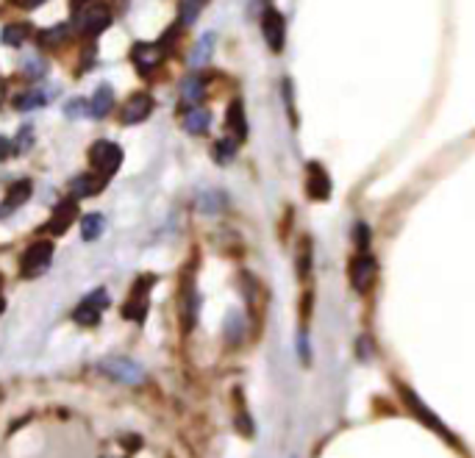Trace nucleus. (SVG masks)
I'll use <instances>...</instances> for the list:
<instances>
[{"instance_id": "nucleus-1", "label": "nucleus", "mask_w": 475, "mask_h": 458, "mask_svg": "<svg viewBox=\"0 0 475 458\" xmlns=\"http://www.w3.org/2000/svg\"><path fill=\"white\" fill-rule=\"evenodd\" d=\"M73 23L81 34L98 37L111 26V12L103 0H73Z\"/></svg>"}, {"instance_id": "nucleus-2", "label": "nucleus", "mask_w": 475, "mask_h": 458, "mask_svg": "<svg viewBox=\"0 0 475 458\" xmlns=\"http://www.w3.org/2000/svg\"><path fill=\"white\" fill-rule=\"evenodd\" d=\"M89 164H92V170L98 175L106 178V175L117 172V167L123 164V147L109 142V139H100V142H95L89 147Z\"/></svg>"}, {"instance_id": "nucleus-3", "label": "nucleus", "mask_w": 475, "mask_h": 458, "mask_svg": "<svg viewBox=\"0 0 475 458\" xmlns=\"http://www.w3.org/2000/svg\"><path fill=\"white\" fill-rule=\"evenodd\" d=\"M100 369H103L109 378H114V381H120V383H125V386H139V383L145 381V369H142L136 361L125 358V356H106V358L100 361Z\"/></svg>"}, {"instance_id": "nucleus-4", "label": "nucleus", "mask_w": 475, "mask_h": 458, "mask_svg": "<svg viewBox=\"0 0 475 458\" xmlns=\"http://www.w3.org/2000/svg\"><path fill=\"white\" fill-rule=\"evenodd\" d=\"M375 273H378V267H375L370 250L367 253L359 250L356 256H350V262H348V278H350V286L356 292H367L373 286V281H375Z\"/></svg>"}, {"instance_id": "nucleus-5", "label": "nucleus", "mask_w": 475, "mask_h": 458, "mask_svg": "<svg viewBox=\"0 0 475 458\" xmlns=\"http://www.w3.org/2000/svg\"><path fill=\"white\" fill-rule=\"evenodd\" d=\"M51 259H53V245H51L48 239H39V242L28 245V250L23 253V259H20V273L28 275V278H34V275H39V273L48 270Z\"/></svg>"}, {"instance_id": "nucleus-6", "label": "nucleus", "mask_w": 475, "mask_h": 458, "mask_svg": "<svg viewBox=\"0 0 475 458\" xmlns=\"http://www.w3.org/2000/svg\"><path fill=\"white\" fill-rule=\"evenodd\" d=\"M103 309H109V295H106V289H95V292L87 295V297L81 300V306L73 311V320H75L78 325H84V328H92V325L100 322Z\"/></svg>"}, {"instance_id": "nucleus-7", "label": "nucleus", "mask_w": 475, "mask_h": 458, "mask_svg": "<svg viewBox=\"0 0 475 458\" xmlns=\"http://www.w3.org/2000/svg\"><path fill=\"white\" fill-rule=\"evenodd\" d=\"M262 34H265V42L270 45L273 53H281L284 51V42H287V23H284V15L278 9H265L262 15Z\"/></svg>"}, {"instance_id": "nucleus-8", "label": "nucleus", "mask_w": 475, "mask_h": 458, "mask_svg": "<svg viewBox=\"0 0 475 458\" xmlns=\"http://www.w3.org/2000/svg\"><path fill=\"white\" fill-rule=\"evenodd\" d=\"M164 56H167V51L161 48V42H156V45L153 42H136L131 48V62L142 75H150L164 62Z\"/></svg>"}, {"instance_id": "nucleus-9", "label": "nucleus", "mask_w": 475, "mask_h": 458, "mask_svg": "<svg viewBox=\"0 0 475 458\" xmlns=\"http://www.w3.org/2000/svg\"><path fill=\"white\" fill-rule=\"evenodd\" d=\"M306 194L312 200H317V203L331 197V178H328V170L320 161H312L306 167Z\"/></svg>"}, {"instance_id": "nucleus-10", "label": "nucleus", "mask_w": 475, "mask_h": 458, "mask_svg": "<svg viewBox=\"0 0 475 458\" xmlns=\"http://www.w3.org/2000/svg\"><path fill=\"white\" fill-rule=\"evenodd\" d=\"M156 278L153 275H147V278H142V281H136V286H134V292H131V300L125 303V309H123V317L125 320H134V322H145V314H147V286L153 284Z\"/></svg>"}, {"instance_id": "nucleus-11", "label": "nucleus", "mask_w": 475, "mask_h": 458, "mask_svg": "<svg viewBox=\"0 0 475 458\" xmlns=\"http://www.w3.org/2000/svg\"><path fill=\"white\" fill-rule=\"evenodd\" d=\"M153 111V98L147 92H136L128 98V103L123 106V122L125 125H136L142 120H147Z\"/></svg>"}, {"instance_id": "nucleus-12", "label": "nucleus", "mask_w": 475, "mask_h": 458, "mask_svg": "<svg viewBox=\"0 0 475 458\" xmlns=\"http://www.w3.org/2000/svg\"><path fill=\"white\" fill-rule=\"evenodd\" d=\"M75 217H78V203H75V200H62V203L53 208V214H51L48 231H51L53 237L64 234L67 228L73 225V219H75Z\"/></svg>"}, {"instance_id": "nucleus-13", "label": "nucleus", "mask_w": 475, "mask_h": 458, "mask_svg": "<svg viewBox=\"0 0 475 458\" xmlns=\"http://www.w3.org/2000/svg\"><path fill=\"white\" fill-rule=\"evenodd\" d=\"M53 98H56V89H53V86H51V89L37 86V89H28V92L17 95L15 106H17V111H31V109H42V106H48Z\"/></svg>"}, {"instance_id": "nucleus-14", "label": "nucleus", "mask_w": 475, "mask_h": 458, "mask_svg": "<svg viewBox=\"0 0 475 458\" xmlns=\"http://www.w3.org/2000/svg\"><path fill=\"white\" fill-rule=\"evenodd\" d=\"M225 122H228V131L233 134V139H236V142H245V139H248V120H245L242 100H231Z\"/></svg>"}, {"instance_id": "nucleus-15", "label": "nucleus", "mask_w": 475, "mask_h": 458, "mask_svg": "<svg viewBox=\"0 0 475 458\" xmlns=\"http://www.w3.org/2000/svg\"><path fill=\"white\" fill-rule=\"evenodd\" d=\"M103 186H106L103 175H75L70 181V194L73 197H89V194L103 192Z\"/></svg>"}, {"instance_id": "nucleus-16", "label": "nucleus", "mask_w": 475, "mask_h": 458, "mask_svg": "<svg viewBox=\"0 0 475 458\" xmlns=\"http://www.w3.org/2000/svg\"><path fill=\"white\" fill-rule=\"evenodd\" d=\"M214 42H217V37H214V34H203V37L197 39V45H195V48H192V53H189V67H192V70H200V67H206V64L211 62Z\"/></svg>"}, {"instance_id": "nucleus-17", "label": "nucleus", "mask_w": 475, "mask_h": 458, "mask_svg": "<svg viewBox=\"0 0 475 458\" xmlns=\"http://www.w3.org/2000/svg\"><path fill=\"white\" fill-rule=\"evenodd\" d=\"M203 95H206V89H203V81H200V78L189 75V78H183V81H181V92H178V100H181V106H183V109L200 106Z\"/></svg>"}, {"instance_id": "nucleus-18", "label": "nucleus", "mask_w": 475, "mask_h": 458, "mask_svg": "<svg viewBox=\"0 0 475 458\" xmlns=\"http://www.w3.org/2000/svg\"><path fill=\"white\" fill-rule=\"evenodd\" d=\"M111 106H114V89H111L109 84H100L98 92H95L92 100H89V114H92L95 120H103V117L111 111Z\"/></svg>"}, {"instance_id": "nucleus-19", "label": "nucleus", "mask_w": 475, "mask_h": 458, "mask_svg": "<svg viewBox=\"0 0 475 458\" xmlns=\"http://www.w3.org/2000/svg\"><path fill=\"white\" fill-rule=\"evenodd\" d=\"M208 125H211V111H208V109H203V106L186 109V114H183V128H186L189 134H206Z\"/></svg>"}, {"instance_id": "nucleus-20", "label": "nucleus", "mask_w": 475, "mask_h": 458, "mask_svg": "<svg viewBox=\"0 0 475 458\" xmlns=\"http://www.w3.org/2000/svg\"><path fill=\"white\" fill-rule=\"evenodd\" d=\"M403 400L409 403V408H414V411L420 414L417 419H422V422H425L428 428H433V430H439L442 436H447V441H453V439H450V433H447V430L442 428V422H439V419H436V416H433V414H431V411H428V408H425V405H422V403L417 400V394H414V392H409V389H403Z\"/></svg>"}, {"instance_id": "nucleus-21", "label": "nucleus", "mask_w": 475, "mask_h": 458, "mask_svg": "<svg viewBox=\"0 0 475 458\" xmlns=\"http://www.w3.org/2000/svg\"><path fill=\"white\" fill-rule=\"evenodd\" d=\"M70 37H73V26L70 23H56L53 28L39 34V42H42V48H62V45H67Z\"/></svg>"}, {"instance_id": "nucleus-22", "label": "nucleus", "mask_w": 475, "mask_h": 458, "mask_svg": "<svg viewBox=\"0 0 475 458\" xmlns=\"http://www.w3.org/2000/svg\"><path fill=\"white\" fill-rule=\"evenodd\" d=\"M31 192H34V183H31L28 178L15 181V183L9 186V192H6V208H3V211H12V208L23 205V203L31 197Z\"/></svg>"}, {"instance_id": "nucleus-23", "label": "nucleus", "mask_w": 475, "mask_h": 458, "mask_svg": "<svg viewBox=\"0 0 475 458\" xmlns=\"http://www.w3.org/2000/svg\"><path fill=\"white\" fill-rule=\"evenodd\" d=\"M28 37H31L28 23H9L3 31H0V39H3V45H9V48H20Z\"/></svg>"}, {"instance_id": "nucleus-24", "label": "nucleus", "mask_w": 475, "mask_h": 458, "mask_svg": "<svg viewBox=\"0 0 475 458\" xmlns=\"http://www.w3.org/2000/svg\"><path fill=\"white\" fill-rule=\"evenodd\" d=\"M103 228H106V219H103V214L92 211V214H87V217L81 219V237H84L87 242H95V239L103 234Z\"/></svg>"}, {"instance_id": "nucleus-25", "label": "nucleus", "mask_w": 475, "mask_h": 458, "mask_svg": "<svg viewBox=\"0 0 475 458\" xmlns=\"http://www.w3.org/2000/svg\"><path fill=\"white\" fill-rule=\"evenodd\" d=\"M197 208L203 214H217L225 208V194L219 189H208V192H200L197 194Z\"/></svg>"}, {"instance_id": "nucleus-26", "label": "nucleus", "mask_w": 475, "mask_h": 458, "mask_svg": "<svg viewBox=\"0 0 475 458\" xmlns=\"http://www.w3.org/2000/svg\"><path fill=\"white\" fill-rule=\"evenodd\" d=\"M23 75L37 81V78H45L48 75V62L39 59V56H26L23 59Z\"/></svg>"}, {"instance_id": "nucleus-27", "label": "nucleus", "mask_w": 475, "mask_h": 458, "mask_svg": "<svg viewBox=\"0 0 475 458\" xmlns=\"http://www.w3.org/2000/svg\"><path fill=\"white\" fill-rule=\"evenodd\" d=\"M211 153H214V161L217 164H231L233 156H236V139H219Z\"/></svg>"}, {"instance_id": "nucleus-28", "label": "nucleus", "mask_w": 475, "mask_h": 458, "mask_svg": "<svg viewBox=\"0 0 475 458\" xmlns=\"http://www.w3.org/2000/svg\"><path fill=\"white\" fill-rule=\"evenodd\" d=\"M370 242H373L370 225H367V222H356V225H353V245H356V250L367 253V250H370Z\"/></svg>"}, {"instance_id": "nucleus-29", "label": "nucleus", "mask_w": 475, "mask_h": 458, "mask_svg": "<svg viewBox=\"0 0 475 458\" xmlns=\"http://www.w3.org/2000/svg\"><path fill=\"white\" fill-rule=\"evenodd\" d=\"M200 3L197 0H181V6H178V23L181 26H192L195 20H197V15H200Z\"/></svg>"}, {"instance_id": "nucleus-30", "label": "nucleus", "mask_w": 475, "mask_h": 458, "mask_svg": "<svg viewBox=\"0 0 475 458\" xmlns=\"http://www.w3.org/2000/svg\"><path fill=\"white\" fill-rule=\"evenodd\" d=\"M309 270H312V242L303 239V245H301V250H298V275L306 278Z\"/></svg>"}, {"instance_id": "nucleus-31", "label": "nucleus", "mask_w": 475, "mask_h": 458, "mask_svg": "<svg viewBox=\"0 0 475 458\" xmlns=\"http://www.w3.org/2000/svg\"><path fill=\"white\" fill-rule=\"evenodd\" d=\"M64 114H67L70 120H81V117H87V114H89V103H87V100H81V98H75V100H67V106H64Z\"/></svg>"}, {"instance_id": "nucleus-32", "label": "nucleus", "mask_w": 475, "mask_h": 458, "mask_svg": "<svg viewBox=\"0 0 475 458\" xmlns=\"http://www.w3.org/2000/svg\"><path fill=\"white\" fill-rule=\"evenodd\" d=\"M197 306H200V300H197V295L189 289V292H186V297H183V306H181V311H183V317H186V328H192Z\"/></svg>"}, {"instance_id": "nucleus-33", "label": "nucleus", "mask_w": 475, "mask_h": 458, "mask_svg": "<svg viewBox=\"0 0 475 458\" xmlns=\"http://www.w3.org/2000/svg\"><path fill=\"white\" fill-rule=\"evenodd\" d=\"M31 142H34V128H31V125L20 128V134H17V147H20V150H28Z\"/></svg>"}, {"instance_id": "nucleus-34", "label": "nucleus", "mask_w": 475, "mask_h": 458, "mask_svg": "<svg viewBox=\"0 0 475 458\" xmlns=\"http://www.w3.org/2000/svg\"><path fill=\"white\" fill-rule=\"evenodd\" d=\"M12 153H15V145H12L6 136H0V161H6Z\"/></svg>"}, {"instance_id": "nucleus-35", "label": "nucleus", "mask_w": 475, "mask_h": 458, "mask_svg": "<svg viewBox=\"0 0 475 458\" xmlns=\"http://www.w3.org/2000/svg\"><path fill=\"white\" fill-rule=\"evenodd\" d=\"M15 6H20V9H37V6H42L45 0H12Z\"/></svg>"}, {"instance_id": "nucleus-36", "label": "nucleus", "mask_w": 475, "mask_h": 458, "mask_svg": "<svg viewBox=\"0 0 475 458\" xmlns=\"http://www.w3.org/2000/svg\"><path fill=\"white\" fill-rule=\"evenodd\" d=\"M0 100H3V81H0Z\"/></svg>"}, {"instance_id": "nucleus-37", "label": "nucleus", "mask_w": 475, "mask_h": 458, "mask_svg": "<svg viewBox=\"0 0 475 458\" xmlns=\"http://www.w3.org/2000/svg\"><path fill=\"white\" fill-rule=\"evenodd\" d=\"M0 314H3V300H0Z\"/></svg>"}, {"instance_id": "nucleus-38", "label": "nucleus", "mask_w": 475, "mask_h": 458, "mask_svg": "<svg viewBox=\"0 0 475 458\" xmlns=\"http://www.w3.org/2000/svg\"><path fill=\"white\" fill-rule=\"evenodd\" d=\"M0 286H3V275H0Z\"/></svg>"}, {"instance_id": "nucleus-39", "label": "nucleus", "mask_w": 475, "mask_h": 458, "mask_svg": "<svg viewBox=\"0 0 475 458\" xmlns=\"http://www.w3.org/2000/svg\"><path fill=\"white\" fill-rule=\"evenodd\" d=\"M197 3H200V6H203V3H206V0H197Z\"/></svg>"}]
</instances>
